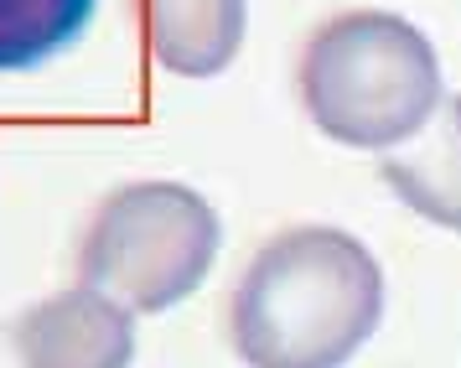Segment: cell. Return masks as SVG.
I'll list each match as a JSON object with an SVG mask.
<instances>
[{
  "instance_id": "52a82bcc",
  "label": "cell",
  "mask_w": 461,
  "mask_h": 368,
  "mask_svg": "<svg viewBox=\"0 0 461 368\" xmlns=\"http://www.w3.org/2000/svg\"><path fill=\"white\" fill-rule=\"evenodd\" d=\"M99 0H0V73H32L88 32Z\"/></svg>"
},
{
  "instance_id": "8992f818",
  "label": "cell",
  "mask_w": 461,
  "mask_h": 368,
  "mask_svg": "<svg viewBox=\"0 0 461 368\" xmlns=\"http://www.w3.org/2000/svg\"><path fill=\"white\" fill-rule=\"evenodd\" d=\"M384 182L420 218L461 234V94L440 99V109L420 135H410L404 151H384Z\"/></svg>"
},
{
  "instance_id": "6da1fadb",
  "label": "cell",
  "mask_w": 461,
  "mask_h": 368,
  "mask_svg": "<svg viewBox=\"0 0 461 368\" xmlns=\"http://www.w3.org/2000/svg\"><path fill=\"white\" fill-rule=\"evenodd\" d=\"M384 322V270L348 228L301 224L254 254L229 301L249 368H342Z\"/></svg>"
},
{
  "instance_id": "5b68a950",
  "label": "cell",
  "mask_w": 461,
  "mask_h": 368,
  "mask_svg": "<svg viewBox=\"0 0 461 368\" xmlns=\"http://www.w3.org/2000/svg\"><path fill=\"white\" fill-rule=\"evenodd\" d=\"M244 0H140L146 52L176 78H212L244 47Z\"/></svg>"
},
{
  "instance_id": "3957f363",
  "label": "cell",
  "mask_w": 461,
  "mask_h": 368,
  "mask_svg": "<svg viewBox=\"0 0 461 368\" xmlns=\"http://www.w3.org/2000/svg\"><path fill=\"white\" fill-rule=\"evenodd\" d=\"M223 244L212 203L187 182H125L104 192L78 244V286L130 311H171L208 281Z\"/></svg>"
},
{
  "instance_id": "7a4b0ae2",
  "label": "cell",
  "mask_w": 461,
  "mask_h": 368,
  "mask_svg": "<svg viewBox=\"0 0 461 368\" xmlns=\"http://www.w3.org/2000/svg\"><path fill=\"white\" fill-rule=\"evenodd\" d=\"M301 104L321 135L353 151H394L440 109V58L394 11H342L321 21L295 68Z\"/></svg>"
},
{
  "instance_id": "277c9868",
  "label": "cell",
  "mask_w": 461,
  "mask_h": 368,
  "mask_svg": "<svg viewBox=\"0 0 461 368\" xmlns=\"http://www.w3.org/2000/svg\"><path fill=\"white\" fill-rule=\"evenodd\" d=\"M11 348L22 368H130L135 311L94 286L58 290L16 317Z\"/></svg>"
}]
</instances>
